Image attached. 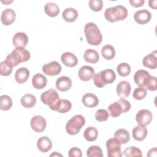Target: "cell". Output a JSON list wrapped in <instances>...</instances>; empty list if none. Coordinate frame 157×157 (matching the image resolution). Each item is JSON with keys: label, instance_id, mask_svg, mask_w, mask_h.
I'll return each mask as SVG.
<instances>
[{"label": "cell", "instance_id": "484cf974", "mask_svg": "<svg viewBox=\"0 0 157 157\" xmlns=\"http://www.w3.org/2000/svg\"><path fill=\"white\" fill-rule=\"evenodd\" d=\"M83 58L87 63L95 64L99 61V55L96 50L89 48L85 51L83 54Z\"/></svg>", "mask_w": 157, "mask_h": 157}, {"label": "cell", "instance_id": "9a60e30c", "mask_svg": "<svg viewBox=\"0 0 157 157\" xmlns=\"http://www.w3.org/2000/svg\"><path fill=\"white\" fill-rule=\"evenodd\" d=\"M95 74L94 69L89 66H83L81 67L78 72L79 78L82 81L90 80Z\"/></svg>", "mask_w": 157, "mask_h": 157}, {"label": "cell", "instance_id": "ee69618b", "mask_svg": "<svg viewBox=\"0 0 157 157\" xmlns=\"http://www.w3.org/2000/svg\"><path fill=\"white\" fill-rule=\"evenodd\" d=\"M144 2V0H129V3L134 7H139L142 6Z\"/></svg>", "mask_w": 157, "mask_h": 157}, {"label": "cell", "instance_id": "e575fe53", "mask_svg": "<svg viewBox=\"0 0 157 157\" xmlns=\"http://www.w3.org/2000/svg\"><path fill=\"white\" fill-rule=\"evenodd\" d=\"M86 155L88 157H102L103 153L99 147L97 145H92L87 149Z\"/></svg>", "mask_w": 157, "mask_h": 157}, {"label": "cell", "instance_id": "7bdbcfd3", "mask_svg": "<svg viewBox=\"0 0 157 157\" xmlns=\"http://www.w3.org/2000/svg\"><path fill=\"white\" fill-rule=\"evenodd\" d=\"M68 155L69 157H81L82 156V153L80 148L73 147L69 150Z\"/></svg>", "mask_w": 157, "mask_h": 157}, {"label": "cell", "instance_id": "f35d334b", "mask_svg": "<svg viewBox=\"0 0 157 157\" xmlns=\"http://www.w3.org/2000/svg\"><path fill=\"white\" fill-rule=\"evenodd\" d=\"M117 70L120 75L126 77L131 72V66L126 63H122L117 66Z\"/></svg>", "mask_w": 157, "mask_h": 157}, {"label": "cell", "instance_id": "1f68e13d", "mask_svg": "<svg viewBox=\"0 0 157 157\" xmlns=\"http://www.w3.org/2000/svg\"><path fill=\"white\" fill-rule=\"evenodd\" d=\"M101 54L102 57L105 59L111 60L115 56V50L113 46L107 44L101 48Z\"/></svg>", "mask_w": 157, "mask_h": 157}, {"label": "cell", "instance_id": "74e56055", "mask_svg": "<svg viewBox=\"0 0 157 157\" xmlns=\"http://www.w3.org/2000/svg\"><path fill=\"white\" fill-rule=\"evenodd\" d=\"M144 88L150 91H156L157 89V79L156 77L150 76L147 80Z\"/></svg>", "mask_w": 157, "mask_h": 157}, {"label": "cell", "instance_id": "6da1fadb", "mask_svg": "<svg viewBox=\"0 0 157 157\" xmlns=\"http://www.w3.org/2000/svg\"><path fill=\"white\" fill-rule=\"evenodd\" d=\"M84 33L87 42L91 45H99L102 40V34L98 26L92 22L87 23L84 28Z\"/></svg>", "mask_w": 157, "mask_h": 157}, {"label": "cell", "instance_id": "e0dca14e", "mask_svg": "<svg viewBox=\"0 0 157 157\" xmlns=\"http://www.w3.org/2000/svg\"><path fill=\"white\" fill-rule=\"evenodd\" d=\"M71 79L67 76H61L56 81V88L60 91H67L72 87Z\"/></svg>", "mask_w": 157, "mask_h": 157}, {"label": "cell", "instance_id": "603a6c76", "mask_svg": "<svg viewBox=\"0 0 157 157\" xmlns=\"http://www.w3.org/2000/svg\"><path fill=\"white\" fill-rule=\"evenodd\" d=\"M37 147L41 152L46 153L52 148V142L48 137L42 136L37 141Z\"/></svg>", "mask_w": 157, "mask_h": 157}, {"label": "cell", "instance_id": "4fadbf2b", "mask_svg": "<svg viewBox=\"0 0 157 157\" xmlns=\"http://www.w3.org/2000/svg\"><path fill=\"white\" fill-rule=\"evenodd\" d=\"M151 18V13L146 9L137 10L134 14V19L135 21L140 25H144L150 21Z\"/></svg>", "mask_w": 157, "mask_h": 157}, {"label": "cell", "instance_id": "5bb4252c", "mask_svg": "<svg viewBox=\"0 0 157 157\" xmlns=\"http://www.w3.org/2000/svg\"><path fill=\"white\" fill-rule=\"evenodd\" d=\"M12 42L16 48H24L28 42V37L25 33L18 32L13 36Z\"/></svg>", "mask_w": 157, "mask_h": 157}, {"label": "cell", "instance_id": "ba28073f", "mask_svg": "<svg viewBox=\"0 0 157 157\" xmlns=\"http://www.w3.org/2000/svg\"><path fill=\"white\" fill-rule=\"evenodd\" d=\"M59 99V96L58 92L53 88L44 92L40 95L41 101L44 104L48 105L50 109L58 101Z\"/></svg>", "mask_w": 157, "mask_h": 157}, {"label": "cell", "instance_id": "83f0119b", "mask_svg": "<svg viewBox=\"0 0 157 157\" xmlns=\"http://www.w3.org/2000/svg\"><path fill=\"white\" fill-rule=\"evenodd\" d=\"M114 137L118 139L121 144H125L130 140L129 132L123 128H120L117 130L114 134Z\"/></svg>", "mask_w": 157, "mask_h": 157}, {"label": "cell", "instance_id": "bcb514c9", "mask_svg": "<svg viewBox=\"0 0 157 157\" xmlns=\"http://www.w3.org/2000/svg\"><path fill=\"white\" fill-rule=\"evenodd\" d=\"M62 156L61 155H60V154H59V153H58L56 151H55V153H52L51 155H50V156Z\"/></svg>", "mask_w": 157, "mask_h": 157}, {"label": "cell", "instance_id": "4dcf8cb0", "mask_svg": "<svg viewBox=\"0 0 157 157\" xmlns=\"http://www.w3.org/2000/svg\"><path fill=\"white\" fill-rule=\"evenodd\" d=\"M20 102L24 107L31 108L36 104V98L33 94H26L22 96Z\"/></svg>", "mask_w": 157, "mask_h": 157}, {"label": "cell", "instance_id": "ab89813d", "mask_svg": "<svg viewBox=\"0 0 157 157\" xmlns=\"http://www.w3.org/2000/svg\"><path fill=\"white\" fill-rule=\"evenodd\" d=\"M147 95V90L144 87H137L134 89L132 96L135 99L141 100L143 99Z\"/></svg>", "mask_w": 157, "mask_h": 157}, {"label": "cell", "instance_id": "44dd1931", "mask_svg": "<svg viewBox=\"0 0 157 157\" xmlns=\"http://www.w3.org/2000/svg\"><path fill=\"white\" fill-rule=\"evenodd\" d=\"M82 102L85 106L89 108H93L98 105L99 99L95 94L88 93L83 96Z\"/></svg>", "mask_w": 157, "mask_h": 157}, {"label": "cell", "instance_id": "277c9868", "mask_svg": "<svg viewBox=\"0 0 157 157\" xmlns=\"http://www.w3.org/2000/svg\"><path fill=\"white\" fill-rule=\"evenodd\" d=\"M93 82L98 88H102L106 84L113 83L116 78L115 72L112 69H105L95 74L93 76Z\"/></svg>", "mask_w": 157, "mask_h": 157}, {"label": "cell", "instance_id": "ac0fdd59", "mask_svg": "<svg viewBox=\"0 0 157 157\" xmlns=\"http://www.w3.org/2000/svg\"><path fill=\"white\" fill-rule=\"evenodd\" d=\"M15 12L12 9H6L1 13V20L3 25L8 26L13 23L15 20Z\"/></svg>", "mask_w": 157, "mask_h": 157}, {"label": "cell", "instance_id": "f1b7e54d", "mask_svg": "<svg viewBox=\"0 0 157 157\" xmlns=\"http://www.w3.org/2000/svg\"><path fill=\"white\" fill-rule=\"evenodd\" d=\"M63 18L67 22H73L78 17V12L74 8H67L62 13Z\"/></svg>", "mask_w": 157, "mask_h": 157}, {"label": "cell", "instance_id": "7a4b0ae2", "mask_svg": "<svg viewBox=\"0 0 157 157\" xmlns=\"http://www.w3.org/2000/svg\"><path fill=\"white\" fill-rule=\"evenodd\" d=\"M128 14V10L125 7L121 5L107 8L104 12L105 19L112 23L124 20Z\"/></svg>", "mask_w": 157, "mask_h": 157}, {"label": "cell", "instance_id": "cb8c5ba5", "mask_svg": "<svg viewBox=\"0 0 157 157\" xmlns=\"http://www.w3.org/2000/svg\"><path fill=\"white\" fill-rule=\"evenodd\" d=\"M47 82V79L45 76L42 74H35L32 78V84L34 88L40 90L45 87Z\"/></svg>", "mask_w": 157, "mask_h": 157}, {"label": "cell", "instance_id": "836d02e7", "mask_svg": "<svg viewBox=\"0 0 157 157\" xmlns=\"http://www.w3.org/2000/svg\"><path fill=\"white\" fill-rule=\"evenodd\" d=\"M12 106V101L8 95H2L0 97V109L2 110H8Z\"/></svg>", "mask_w": 157, "mask_h": 157}, {"label": "cell", "instance_id": "52a82bcc", "mask_svg": "<svg viewBox=\"0 0 157 157\" xmlns=\"http://www.w3.org/2000/svg\"><path fill=\"white\" fill-rule=\"evenodd\" d=\"M107 156L109 157H121V143L116 138H110L106 142Z\"/></svg>", "mask_w": 157, "mask_h": 157}, {"label": "cell", "instance_id": "d6a6232c", "mask_svg": "<svg viewBox=\"0 0 157 157\" xmlns=\"http://www.w3.org/2000/svg\"><path fill=\"white\" fill-rule=\"evenodd\" d=\"M85 139L88 142L94 141L98 136V132L96 128L93 126H89L86 128L83 132Z\"/></svg>", "mask_w": 157, "mask_h": 157}, {"label": "cell", "instance_id": "d6986e66", "mask_svg": "<svg viewBox=\"0 0 157 157\" xmlns=\"http://www.w3.org/2000/svg\"><path fill=\"white\" fill-rule=\"evenodd\" d=\"M156 50L153 51L150 54L146 55L142 60L144 66L148 67L151 69H155L157 67V58Z\"/></svg>", "mask_w": 157, "mask_h": 157}, {"label": "cell", "instance_id": "8992f818", "mask_svg": "<svg viewBox=\"0 0 157 157\" xmlns=\"http://www.w3.org/2000/svg\"><path fill=\"white\" fill-rule=\"evenodd\" d=\"M85 124V118L82 115H76L67 122L66 131L69 135H75L80 132Z\"/></svg>", "mask_w": 157, "mask_h": 157}, {"label": "cell", "instance_id": "d4e9b609", "mask_svg": "<svg viewBox=\"0 0 157 157\" xmlns=\"http://www.w3.org/2000/svg\"><path fill=\"white\" fill-rule=\"evenodd\" d=\"M133 138L138 141L144 140L147 135V129L144 126H136L132 131Z\"/></svg>", "mask_w": 157, "mask_h": 157}, {"label": "cell", "instance_id": "3957f363", "mask_svg": "<svg viewBox=\"0 0 157 157\" xmlns=\"http://www.w3.org/2000/svg\"><path fill=\"white\" fill-rule=\"evenodd\" d=\"M30 57V53L27 50L24 48H16L6 56V61L13 67L21 62L28 61Z\"/></svg>", "mask_w": 157, "mask_h": 157}, {"label": "cell", "instance_id": "9c48e42d", "mask_svg": "<svg viewBox=\"0 0 157 157\" xmlns=\"http://www.w3.org/2000/svg\"><path fill=\"white\" fill-rule=\"evenodd\" d=\"M153 118L151 112L147 109L140 110L136 115L137 123L140 126H147L150 123Z\"/></svg>", "mask_w": 157, "mask_h": 157}, {"label": "cell", "instance_id": "2e32d148", "mask_svg": "<svg viewBox=\"0 0 157 157\" xmlns=\"http://www.w3.org/2000/svg\"><path fill=\"white\" fill-rule=\"evenodd\" d=\"M131 90L130 83L128 81H121L117 86V93L121 99L129 96Z\"/></svg>", "mask_w": 157, "mask_h": 157}, {"label": "cell", "instance_id": "8fae6325", "mask_svg": "<svg viewBox=\"0 0 157 157\" xmlns=\"http://www.w3.org/2000/svg\"><path fill=\"white\" fill-rule=\"evenodd\" d=\"M31 128L37 132H41L45 129L47 123L45 118L40 115L34 116L30 121Z\"/></svg>", "mask_w": 157, "mask_h": 157}, {"label": "cell", "instance_id": "f546056e", "mask_svg": "<svg viewBox=\"0 0 157 157\" xmlns=\"http://www.w3.org/2000/svg\"><path fill=\"white\" fill-rule=\"evenodd\" d=\"M44 10L45 13L51 17H56L59 12L58 6L54 2H48L45 5Z\"/></svg>", "mask_w": 157, "mask_h": 157}, {"label": "cell", "instance_id": "f6af8a7d", "mask_svg": "<svg viewBox=\"0 0 157 157\" xmlns=\"http://www.w3.org/2000/svg\"><path fill=\"white\" fill-rule=\"evenodd\" d=\"M156 3H157V1L156 0H150L148 1L149 6L151 8H153L154 9H156Z\"/></svg>", "mask_w": 157, "mask_h": 157}, {"label": "cell", "instance_id": "b9f144b4", "mask_svg": "<svg viewBox=\"0 0 157 157\" xmlns=\"http://www.w3.org/2000/svg\"><path fill=\"white\" fill-rule=\"evenodd\" d=\"M89 7L93 11H100L103 7V2L102 0H90L89 1Z\"/></svg>", "mask_w": 157, "mask_h": 157}, {"label": "cell", "instance_id": "5b68a950", "mask_svg": "<svg viewBox=\"0 0 157 157\" xmlns=\"http://www.w3.org/2000/svg\"><path fill=\"white\" fill-rule=\"evenodd\" d=\"M131 109V104L124 99H120L109 105L108 110L110 115L112 117H118L121 113L129 111Z\"/></svg>", "mask_w": 157, "mask_h": 157}, {"label": "cell", "instance_id": "ffe728a7", "mask_svg": "<svg viewBox=\"0 0 157 157\" xmlns=\"http://www.w3.org/2000/svg\"><path fill=\"white\" fill-rule=\"evenodd\" d=\"M62 63L67 67H74L78 63L77 56L71 52H64L61 56Z\"/></svg>", "mask_w": 157, "mask_h": 157}, {"label": "cell", "instance_id": "30bf717a", "mask_svg": "<svg viewBox=\"0 0 157 157\" xmlns=\"http://www.w3.org/2000/svg\"><path fill=\"white\" fill-rule=\"evenodd\" d=\"M42 71L47 75H57L61 71V66L58 62L53 61L44 64L42 66Z\"/></svg>", "mask_w": 157, "mask_h": 157}, {"label": "cell", "instance_id": "7402d4cb", "mask_svg": "<svg viewBox=\"0 0 157 157\" xmlns=\"http://www.w3.org/2000/svg\"><path fill=\"white\" fill-rule=\"evenodd\" d=\"M150 76V75L148 71L144 69H140L136 71L134 74V80L137 85L144 87L147 80Z\"/></svg>", "mask_w": 157, "mask_h": 157}, {"label": "cell", "instance_id": "8d00e7d4", "mask_svg": "<svg viewBox=\"0 0 157 157\" xmlns=\"http://www.w3.org/2000/svg\"><path fill=\"white\" fill-rule=\"evenodd\" d=\"M13 66L7 61H3L0 63V74L2 76H8L12 72Z\"/></svg>", "mask_w": 157, "mask_h": 157}, {"label": "cell", "instance_id": "7c38bea8", "mask_svg": "<svg viewBox=\"0 0 157 157\" xmlns=\"http://www.w3.org/2000/svg\"><path fill=\"white\" fill-rule=\"evenodd\" d=\"M72 107V104L71 101L67 99H59L58 101L50 108L52 110L57 111L61 113H64L69 112Z\"/></svg>", "mask_w": 157, "mask_h": 157}, {"label": "cell", "instance_id": "4316f807", "mask_svg": "<svg viewBox=\"0 0 157 157\" xmlns=\"http://www.w3.org/2000/svg\"><path fill=\"white\" fill-rule=\"evenodd\" d=\"M29 76V70L26 67H21L16 71L15 74V79L18 83H23L28 80Z\"/></svg>", "mask_w": 157, "mask_h": 157}, {"label": "cell", "instance_id": "d590c367", "mask_svg": "<svg viewBox=\"0 0 157 157\" xmlns=\"http://www.w3.org/2000/svg\"><path fill=\"white\" fill-rule=\"evenodd\" d=\"M123 154L126 157L142 156V153L140 148L136 147H129L124 149Z\"/></svg>", "mask_w": 157, "mask_h": 157}, {"label": "cell", "instance_id": "60d3db41", "mask_svg": "<svg viewBox=\"0 0 157 157\" xmlns=\"http://www.w3.org/2000/svg\"><path fill=\"white\" fill-rule=\"evenodd\" d=\"M109 115L108 112L105 109H99L96 112L95 119L98 121H105L109 118Z\"/></svg>", "mask_w": 157, "mask_h": 157}]
</instances>
